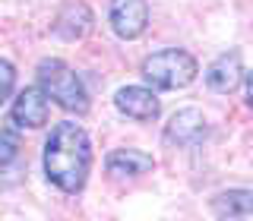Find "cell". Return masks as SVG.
Returning a JSON list of instances; mask_svg holds the SVG:
<instances>
[{
  "label": "cell",
  "instance_id": "3",
  "mask_svg": "<svg viewBox=\"0 0 253 221\" xmlns=\"http://www.w3.org/2000/svg\"><path fill=\"white\" fill-rule=\"evenodd\" d=\"M38 85L54 105H60L70 114H85L89 110V92H85L83 79L76 76L73 67H67L57 57H47L38 63Z\"/></svg>",
  "mask_w": 253,
  "mask_h": 221
},
{
  "label": "cell",
  "instance_id": "14",
  "mask_svg": "<svg viewBox=\"0 0 253 221\" xmlns=\"http://www.w3.org/2000/svg\"><path fill=\"white\" fill-rule=\"evenodd\" d=\"M244 85H247V105L253 108V70H250L247 76H244Z\"/></svg>",
  "mask_w": 253,
  "mask_h": 221
},
{
  "label": "cell",
  "instance_id": "2",
  "mask_svg": "<svg viewBox=\"0 0 253 221\" xmlns=\"http://www.w3.org/2000/svg\"><path fill=\"white\" fill-rule=\"evenodd\" d=\"M196 73H200V63L184 47H162L142 60V79L149 82V89L158 92L187 89L196 79Z\"/></svg>",
  "mask_w": 253,
  "mask_h": 221
},
{
  "label": "cell",
  "instance_id": "13",
  "mask_svg": "<svg viewBox=\"0 0 253 221\" xmlns=\"http://www.w3.org/2000/svg\"><path fill=\"white\" fill-rule=\"evenodd\" d=\"M13 85H16V70H13L10 60L0 57V105L13 95Z\"/></svg>",
  "mask_w": 253,
  "mask_h": 221
},
{
  "label": "cell",
  "instance_id": "1",
  "mask_svg": "<svg viewBox=\"0 0 253 221\" xmlns=\"http://www.w3.org/2000/svg\"><path fill=\"white\" fill-rule=\"evenodd\" d=\"M92 171L89 133L73 120H63L51 130L44 142V174L60 193H79Z\"/></svg>",
  "mask_w": 253,
  "mask_h": 221
},
{
  "label": "cell",
  "instance_id": "8",
  "mask_svg": "<svg viewBox=\"0 0 253 221\" xmlns=\"http://www.w3.org/2000/svg\"><path fill=\"white\" fill-rule=\"evenodd\" d=\"M165 139L171 146H196V142L206 139V117L203 110L196 108H184L168 120V130H165Z\"/></svg>",
  "mask_w": 253,
  "mask_h": 221
},
{
  "label": "cell",
  "instance_id": "9",
  "mask_svg": "<svg viewBox=\"0 0 253 221\" xmlns=\"http://www.w3.org/2000/svg\"><path fill=\"white\" fill-rule=\"evenodd\" d=\"M89 32H92V10L83 0H67L57 19H54V35L63 38V41H79Z\"/></svg>",
  "mask_w": 253,
  "mask_h": 221
},
{
  "label": "cell",
  "instance_id": "12",
  "mask_svg": "<svg viewBox=\"0 0 253 221\" xmlns=\"http://www.w3.org/2000/svg\"><path fill=\"white\" fill-rule=\"evenodd\" d=\"M16 155H19V136H16V130H3L0 126V168L10 164Z\"/></svg>",
  "mask_w": 253,
  "mask_h": 221
},
{
  "label": "cell",
  "instance_id": "4",
  "mask_svg": "<svg viewBox=\"0 0 253 221\" xmlns=\"http://www.w3.org/2000/svg\"><path fill=\"white\" fill-rule=\"evenodd\" d=\"M13 123L19 130H42L51 117V98L42 92V85H29L16 95V105L10 110Z\"/></svg>",
  "mask_w": 253,
  "mask_h": 221
},
{
  "label": "cell",
  "instance_id": "10",
  "mask_svg": "<svg viewBox=\"0 0 253 221\" xmlns=\"http://www.w3.org/2000/svg\"><path fill=\"white\" fill-rule=\"evenodd\" d=\"M108 174H114V177H139V174H149L155 168L152 155L139 152V148H114V152L108 155L105 161Z\"/></svg>",
  "mask_w": 253,
  "mask_h": 221
},
{
  "label": "cell",
  "instance_id": "11",
  "mask_svg": "<svg viewBox=\"0 0 253 221\" xmlns=\"http://www.w3.org/2000/svg\"><path fill=\"white\" fill-rule=\"evenodd\" d=\"M212 212L218 221H237L253 212V189H225L212 199Z\"/></svg>",
  "mask_w": 253,
  "mask_h": 221
},
{
  "label": "cell",
  "instance_id": "5",
  "mask_svg": "<svg viewBox=\"0 0 253 221\" xmlns=\"http://www.w3.org/2000/svg\"><path fill=\"white\" fill-rule=\"evenodd\" d=\"M108 19H111V29H114L117 38L133 41L149 26V3L146 0H111Z\"/></svg>",
  "mask_w": 253,
  "mask_h": 221
},
{
  "label": "cell",
  "instance_id": "7",
  "mask_svg": "<svg viewBox=\"0 0 253 221\" xmlns=\"http://www.w3.org/2000/svg\"><path fill=\"white\" fill-rule=\"evenodd\" d=\"M241 82H244V60H241V51L221 54V57H215V60H212V67L206 70V85H209L215 95L234 92Z\"/></svg>",
  "mask_w": 253,
  "mask_h": 221
},
{
  "label": "cell",
  "instance_id": "6",
  "mask_svg": "<svg viewBox=\"0 0 253 221\" xmlns=\"http://www.w3.org/2000/svg\"><path fill=\"white\" fill-rule=\"evenodd\" d=\"M114 105L124 117H133V120H155L158 110H162L155 92L149 85H124V89H117Z\"/></svg>",
  "mask_w": 253,
  "mask_h": 221
}]
</instances>
